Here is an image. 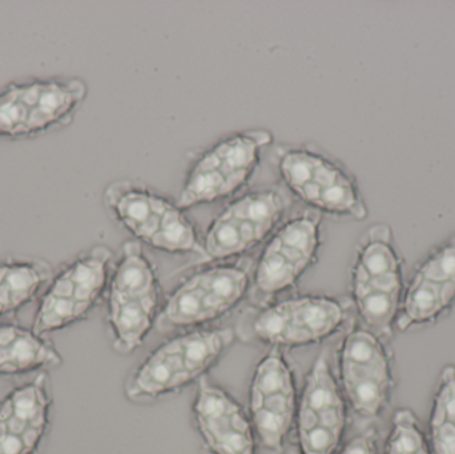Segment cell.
Instances as JSON below:
<instances>
[{
  "instance_id": "obj_9",
  "label": "cell",
  "mask_w": 455,
  "mask_h": 454,
  "mask_svg": "<svg viewBox=\"0 0 455 454\" xmlns=\"http://www.w3.org/2000/svg\"><path fill=\"white\" fill-rule=\"evenodd\" d=\"M347 320L344 306L328 296H299L259 312L251 331L253 338L272 348L315 346L336 335Z\"/></svg>"
},
{
  "instance_id": "obj_6",
  "label": "cell",
  "mask_w": 455,
  "mask_h": 454,
  "mask_svg": "<svg viewBox=\"0 0 455 454\" xmlns=\"http://www.w3.org/2000/svg\"><path fill=\"white\" fill-rule=\"evenodd\" d=\"M339 384L347 405L363 418H376L395 388L392 356L385 340L366 328L350 331L337 352Z\"/></svg>"
},
{
  "instance_id": "obj_7",
  "label": "cell",
  "mask_w": 455,
  "mask_h": 454,
  "mask_svg": "<svg viewBox=\"0 0 455 454\" xmlns=\"http://www.w3.org/2000/svg\"><path fill=\"white\" fill-rule=\"evenodd\" d=\"M270 141L264 131L237 133L224 139L202 155L184 184L179 207L226 199L240 191L259 164V151Z\"/></svg>"
},
{
  "instance_id": "obj_5",
  "label": "cell",
  "mask_w": 455,
  "mask_h": 454,
  "mask_svg": "<svg viewBox=\"0 0 455 454\" xmlns=\"http://www.w3.org/2000/svg\"><path fill=\"white\" fill-rule=\"evenodd\" d=\"M249 290L248 274L240 267L218 266L181 283L162 307L159 332L202 330L235 308Z\"/></svg>"
},
{
  "instance_id": "obj_16",
  "label": "cell",
  "mask_w": 455,
  "mask_h": 454,
  "mask_svg": "<svg viewBox=\"0 0 455 454\" xmlns=\"http://www.w3.org/2000/svg\"><path fill=\"white\" fill-rule=\"evenodd\" d=\"M63 364L55 344L32 327L0 320V378L45 372Z\"/></svg>"
},
{
  "instance_id": "obj_19",
  "label": "cell",
  "mask_w": 455,
  "mask_h": 454,
  "mask_svg": "<svg viewBox=\"0 0 455 454\" xmlns=\"http://www.w3.org/2000/svg\"><path fill=\"white\" fill-rule=\"evenodd\" d=\"M432 454H455V367L443 368L433 396L427 431Z\"/></svg>"
},
{
  "instance_id": "obj_17",
  "label": "cell",
  "mask_w": 455,
  "mask_h": 454,
  "mask_svg": "<svg viewBox=\"0 0 455 454\" xmlns=\"http://www.w3.org/2000/svg\"><path fill=\"white\" fill-rule=\"evenodd\" d=\"M53 269L42 259L10 258L0 260V320L18 314L39 300L52 279Z\"/></svg>"
},
{
  "instance_id": "obj_20",
  "label": "cell",
  "mask_w": 455,
  "mask_h": 454,
  "mask_svg": "<svg viewBox=\"0 0 455 454\" xmlns=\"http://www.w3.org/2000/svg\"><path fill=\"white\" fill-rule=\"evenodd\" d=\"M28 99L24 82H12L0 90V140L28 138Z\"/></svg>"
},
{
  "instance_id": "obj_13",
  "label": "cell",
  "mask_w": 455,
  "mask_h": 454,
  "mask_svg": "<svg viewBox=\"0 0 455 454\" xmlns=\"http://www.w3.org/2000/svg\"><path fill=\"white\" fill-rule=\"evenodd\" d=\"M52 408L47 372L11 389L0 400V454H42L52 426Z\"/></svg>"
},
{
  "instance_id": "obj_12",
  "label": "cell",
  "mask_w": 455,
  "mask_h": 454,
  "mask_svg": "<svg viewBox=\"0 0 455 454\" xmlns=\"http://www.w3.org/2000/svg\"><path fill=\"white\" fill-rule=\"evenodd\" d=\"M321 220L304 213L286 221L270 237L254 271V288L272 298L291 290L317 260Z\"/></svg>"
},
{
  "instance_id": "obj_4",
  "label": "cell",
  "mask_w": 455,
  "mask_h": 454,
  "mask_svg": "<svg viewBox=\"0 0 455 454\" xmlns=\"http://www.w3.org/2000/svg\"><path fill=\"white\" fill-rule=\"evenodd\" d=\"M107 208L136 242L167 253L196 252L202 244L194 224L178 204L143 187L120 181L107 188Z\"/></svg>"
},
{
  "instance_id": "obj_8",
  "label": "cell",
  "mask_w": 455,
  "mask_h": 454,
  "mask_svg": "<svg viewBox=\"0 0 455 454\" xmlns=\"http://www.w3.org/2000/svg\"><path fill=\"white\" fill-rule=\"evenodd\" d=\"M347 399L331 362L321 354L305 378L297 404V442L301 454H336L347 426Z\"/></svg>"
},
{
  "instance_id": "obj_11",
  "label": "cell",
  "mask_w": 455,
  "mask_h": 454,
  "mask_svg": "<svg viewBox=\"0 0 455 454\" xmlns=\"http://www.w3.org/2000/svg\"><path fill=\"white\" fill-rule=\"evenodd\" d=\"M285 200L275 191L245 195L212 221L202 244V261H221L248 252L280 223Z\"/></svg>"
},
{
  "instance_id": "obj_1",
  "label": "cell",
  "mask_w": 455,
  "mask_h": 454,
  "mask_svg": "<svg viewBox=\"0 0 455 454\" xmlns=\"http://www.w3.org/2000/svg\"><path fill=\"white\" fill-rule=\"evenodd\" d=\"M230 328L194 330L163 341L135 370L124 384L130 402H144L178 394L207 378L235 343Z\"/></svg>"
},
{
  "instance_id": "obj_2",
  "label": "cell",
  "mask_w": 455,
  "mask_h": 454,
  "mask_svg": "<svg viewBox=\"0 0 455 454\" xmlns=\"http://www.w3.org/2000/svg\"><path fill=\"white\" fill-rule=\"evenodd\" d=\"M159 279L140 243L123 245L107 288L106 324L112 349L128 356L138 351L156 327L162 307Z\"/></svg>"
},
{
  "instance_id": "obj_3",
  "label": "cell",
  "mask_w": 455,
  "mask_h": 454,
  "mask_svg": "<svg viewBox=\"0 0 455 454\" xmlns=\"http://www.w3.org/2000/svg\"><path fill=\"white\" fill-rule=\"evenodd\" d=\"M111 271L112 252L103 245L64 264L37 300L32 330L48 336L84 322L106 298Z\"/></svg>"
},
{
  "instance_id": "obj_15",
  "label": "cell",
  "mask_w": 455,
  "mask_h": 454,
  "mask_svg": "<svg viewBox=\"0 0 455 454\" xmlns=\"http://www.w3.org/2000/svg\"><path fill=\"white\" fill-rule=\"evenodd\" d=\"M29 101L28 138L71 123L84 100L87 87L79 79H32L26 82Z\"/></svg>"
},
{
  "instance_id": "obj_14",
  "label": "cell",
  "mask_w": 455,
  "mask_h": 454,
  "mask_svg": "<svg viewBox=\"0 0 455 454\" xmlns=\"http://www.w3.org/2000/svg\"><path fill=\"white\" fill-rule=\"evenodd\" d=\"M192 418L211 454H259V440L248 412L208 378L197 383Z\"/></svg>"
},
{
  "instance_id": "obj_10",
  "label": "cell",
  "mask_w": 455,
  "mask_h": 454,
  "mask_svg": "<svg viewBox=\"0 0 455 454\" xmlns=\"http://www.w3.org/2000/svg\"><path fill=\"white\" fill-rule=\"evenodd\" d=\"M297 404L293 370L280 349L272 348L257 362L248 394V415L257 440L267 452H283L294 428Z\"/></svg>"
},
{
  "instance_id": "obj_18",
  "label": "cell",
  "mask_w": 455,
  "mask_h": 454,
  "mask_svg": "<svg viewBox=\"0 0 455 454\" xmlns=\"http://www.w3.org/2000/svg\"><path fill=\"white\" fill-rule=\"evenodd\" d=\"M455 304V285L430 282L413 274L403 290L397 330L406 332L437 322Z\"/></svg>"
},
{
  "instance_id": "obj_21",
  "label": "cell",
  "mask_w": 455,
  "mask_h": 454,
  "mask_svg": "<svg viewBox=\"0 0 455 454\" xmlns=\"http://www.w3.org/2000/svg\"><path fill=\"white\" fill-rule=\"evenodd\" d=\"M381 454H432L427 432L413 410L408 408L395 410Z\"/></svg>"
},
{
  "instance_id": "obj_22",
  "label": "cell",
  "mask_w": 455,
  "mask_h": 454,
  "mask_svg": "<svg viewBox=\"0 0 455 454\" xmlns=\"http://www.w3.org/2000/svg\"><path fill=\"white\" fill-rule=\"evenodd\" d=\"M413 274L430 282L455 285V237L430 252Z\"/></svg>"
},
{
  "instance_id": "obj_23",
  "label": "cell",
  "mask_w": 455,
  "mask_h": 454,
  "mask_svg": "<svg viewBox=\"0 0 455 454\" xmlns=\"http://www.w3.org/2000/svg\"><path fill=\"white\" fill-rule=\"evenodd\" d=\"M336 454H381V450L377 434L374 431H368L352 437Z\"/></svg>"
}]
</instances>
